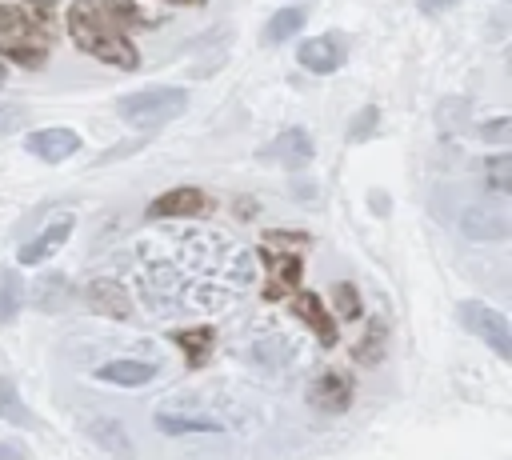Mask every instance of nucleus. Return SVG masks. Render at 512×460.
Returning <instances> with one entry per match:
<instances>
[{
    "label": "nucleus",
    "instance_id": "obj_1",
    "mask_svg": "<svg viewBox=\"0 0 512 460\" xmlns=\"http://www.w3.org/2000/svg\"><path fill=\"white\" fill-rule=\"evenodd\" d=\"M132 264L152 308H212L252 280V256L236 240L200 228L136 240Z\"/></svg>",
    "mask_w": 512,
    "mask_h": 460
},
{
    "label": "nucleus",
    "instance_id": "obj_2",
    "mask_svg": "<svg viewBox=\"0 0 512 460\" xmlns=\"http://www.w3.org/2000/svg\"><path fill=\"white\" fill-rule=\"evenodd\" d=\"M56 36V4L52 0H24L0 4V56L16 60L20 68H40Z\"/></svg>",
    "mask_w": 512,
    "mask_h": 460
},
{
    "label": "nucleus",
    "instance_id": "obj_3",
    "mask_svg": "<svg viewBox=\"0 0 512 460\" xmlns=\"http://www.w3.org/2000/svg\"><path fill=\"white\" fill-rule=\"evenodd\" d=\"M64 24H68V36L80 52H88L112 68H136L140 64L132 40L120 32V24H112V16L104 8H96V0H72Z\"/></svg>",
    "mask_w": 512,
    "mask_h": 460
},
{
    "label": "nucleus",
    "instance_id": "obj_4",
    "mask_svg": "<svg viewBox=\"0 0 512 460\" xmlns=\"http://www.w3.org/2000/svg\"><path fill=\"white\" fill-rule=\"evenodd\" d=\"M188 108V92L184 88H144V92H132V96H120L116 100V112L120 120H128L132 128H156V124H168L176 120L180 112Z\"/></svg>",
    "mask_w": 512,
    "mask_h": 460
},
{
    "label": "nucleus",
    "instance_id": "obj_5",
    "mask_svg": "<svg viewBox=\"0 0 512 460\" xmlns=\"http://www.w3.org/2000/svg\"><path fill=\"white\" fill-rule=\"evenodd\" d=\"M460 324L480 336L484 344H492V352L500 360H512V328L504 320V312H496L492 304H480V300H464L460 304Z\"/></svg>",
    "mask_w": 512,
    "mask_h": 460
},
{
    "label": "nucleus",
    "instance_id": "obj_6",
    "mask_svg": "<svg viewBox=\"0 0 512 460\" xmlns=\"http://www.w3.org/2000/svg\"><path fill=\"white\" fill-rule=\"evenodd\" d=\"M296 60H300L308 72L328 76V72H336V68L348 60V36H344V32H324V36H312V40H304V44H300Z\"/></svg>",
    "mask_w": 512,
    "mask_h": 460
},
{
    "label": "nucleus",
    "instance_id": "obj_7",
    "mask_svg": "<svg viewBox=\"0 0 512 460\" xmlns=\"http://www.w3.org/2000/svg\"><path fill=\"white\" fill-rule=\"evenodd\" d=\"M208 208V196L192 184H180V188H168L164 196H156L148 204V220H192Z\"/></svg>",
    "mask_w": 512,
    "mask_h": 460
},
{
    "label": "nucleus",
    "instance_id": "obj_8",
    "mask_svg": "<svg viewBox=\"0 0 512 460\" xmlns=\"http://www.w3.org/2000/svg\"><path fill=\"white\" fill-rule=\"evenodd\" d=\"M312 136L304 132V128H288V132H280L268 148H264V160H272V164H280V168H304V164H312Z\"/></svg>",
    "mask_w": 512,
    "mask_h": 460
},
{
    "label": "nucleus",
    "instance_id": "obj_9",
    "mask_svg": "<svg viewBox=\"0 0 512 460\" xmlns=\"http://www.w3.org/2000/svg\"><path fill=\"white\" fill-rule=\"evenodd\" d=\"M88 304L100 312V316H112V320H128L132 316V296L120 280L112 276H96L88 280Z\"/></svg>",
    "mask_w": 512,
    "mask_h": 460
},
{
    "label": "nucleus",
    "instance_id": "obj_10",
    "mask_svg": "<svg viewBox=\"0 0 512 460\" xmlns=\"http://www.w3.org/2000/svg\"><path fill=\"white\" fill-rule=\"evenodd\" d=\"M24 148H28L32 156H40L44 164H60V160H68L72 152H80V136H76L72 128H40V132L28 136Z\"/></svg>",
    "mask_w": 512,
    "mask_h": 460
},
{
    "label": "nucleus",
    "instance_id": "obj_11",
    "mask_svg": "<svg viewBox=\"0 0 512 460\" xmlns=\"http://www.w3.org/2000/svg\"><path fill=\"white\" fill-rule=\"evenodd\" d=\"M292 312H296V320H304V324L312 328V336L320 340V348H332V344H336V320H332V312L320 304L316 292H296V296H292Z\"/></svg>",
    "mask_w": 512,
    "mask_h": 460
},
{
    "label": "nucleus",
    "instance_id": "obj_12",
    "mask_svg": "<svg viewBox=\"0 0 512 460\" xmlns=\"http://www.w3.org/2000/svg\"><path fill=\"white\" fill-rule=\"evenodd\" d=\"M308 404L324 412H344L352 404V380L344 372H320L308 384Z\"/></svg>",
    "mask_w": 512,
    "mask_h": 460
},
{
    "label": "nucleus",
    "instance_id": "obj_13",
    "mask_svg": "<svg viewBox=\"0 0 512 460\" xmlns=\"http://www.w3.org/2000/svg\"><path fill=\"white\" fill-rule=\"evenodd\" d=\"M260 256H264V264H268V296L276 300V296H284V292H292L296 284H300V256L296 252H276V248H260Z\"/></svg>",
    "mask_w": 512,
    "mask_h": 460
},
{
    "label": "nucleus",
    "instance_id": "obj_14",
    "mask_svg": "<svg viewBox=\"0 0 512 460\" xmlns=\"http://www.w3.org/2000/svg\"><path fill=\"white\" fill-rule=\"evenodd\" d=\"M72 236V216H64V220H56V224H48L40 236H32L28 244H20V252H16V260L20 264H44L64 240Z\"/></svg>",
    "mask_w": 512,
    "mask_h": 460
},
{
    "label": "nucleus",
    "instance_id": "obj_15",
    "mask_svg": "<svg viewBox=\"0 0 512 460\" xmlns=\"http://www.w3.org/2000/svg\"><path fill=\"white\" fill-rule=\"evenodd\" d=\"M88 436H92L104 452H112V456H120V460H132V456H136V448H132V432H128L120 420H112V416H96V420H88Z\"/></svg>",
    "mask_w": 512,
    "mask_h": 460
},
{
    "label": "nucleus",
    "instance_id": "obj_16",
    "mask_svg": "<svg viewBox=\"0 0 512 460\" xmlns=\"http://www.w3.org/2000/svg\"><path fill=\"white\" fill-rule=\"evenodd\" d=\"M460 228L468 240H504L508 236V216L496 208H468L460 216Z\"/></svg>",
    "mask_w": 512,
    "mask_h": 460
},
{
    "label": "nucleus",
    "instance_id": "obj_17",
    "mask_svg": "<svg viewBox=\"0 0 512 460\" xmlns=\"http://www.w3.org/2000/svg\"><path fill=\"white\" fill-rule=\"evenodd\" d=\"M152 376H156V364H148V360H108V364L96 368V380L120 384V388H140Z\"/></svg>",
    "mask_w": 512,
    "mask_h": 460
},
{
    "label": "nucleus",
    "instance_id": "obj_18",
    "mask_svg": "<svg viewBox=\"0 0 512 460\" xmlns=\"http://www.w3.org/2000/svg\"><path fill=\"white\" fill-rule=\"evenodd\" d=\"M72 300V284H68V276H40L36 280V288H32V304L40 308V312H60L64 304Z\"/></svg>",
    "mask_w": 512,
    "mask_h": 460
},
{
    "label": "nucleus",
    "instance_id": "obj_19",
    "mask_svg": "<svg viewBox=\"0 0 512 460\" xmlns=\"http://www.w3.org/2000/svg\"><path fill=\"white\" fill-rule=\"evenodd\" d=\"M384 336H388V328H384V320L376 316V320L364 328L360 344L352 348V360H356V364H380V360H384Z\"/></svg>",
    "mask_w": 512,
    "mask_h": 460
},
{
    "label": "nucleus",
    "instance_id": "obj_20",
    "mask_svg": "<svg viewBox=\"0 0 512 460\" xmlns=\"http://www.w3.org/2000/svg\"><path fill=\"white\" fill-rule=\"evenodd\" d=\"M172 340L180 344V352L188 356V364H204L208 352H212V328H208V324H200V328H184V332H176Z\"/></svg>",
    "mask_w": 512,
    "mask_h": 460
},
{
    "label": "nucleus",
    "instance_id": "obj_21",
    "mask_svg": "<svg viewBox=\"0 0 512 460\" xmlns=\"http://www.w3.org/2000/svg\"><path fill=\"white\" fill-rule=\"evenodd\" d=\"M0 420H8L16 428H32V412L24 408V400L8 376H0Z\"/></svg>",
    "mask_w": 512,
    "mask_h": 460
},
{
    "label": "nucleus",
    "instance_id": "obj_22",
    "mask_svg": "<svg viewBox=\"0 0 512 460\" xmlns=\"http://www.w3.org/2000/svg\"><path fill=\"white\" fill-rule=\"evenodd\" d=\"M20 308H24V280L8 268V272H0V324L16 320Z\"/></svg>",
    "mask_w": 512,
    "mask_h": 460
},
{
    "label": "nucleus",
    "instance_id": "obj_23",
    "mask_svg": "<svg viewBox=\"0 0 512 460\" xmlns=\"http://www.w3.org/2000/svg\"><path fill=\"white\" fill-rule=\"evenodd\" d=\"M156 428L168 432V436H180V432H220L224 424L220 420H204V416H168V412H156Z\"/></svg>",
    "mask_w": 512,
    "mask_h": 460
},
{
    "label": "nucleus",
    "instance_id": "obj_24",
    "mask_svg": "<svg viewBox=\"0 0 512 460\" xmlns=\"http://www.w3.org/2000/svg\"><path fill=\"white\" fill-rule=\"evenodd\" d=\"M104 12L112 16V24H128V28H152L156 20L144 12L140 0H104Z\"/></svg>",
    "mask_w": 512,
    "mask_h": 460
},
{
    "label": "nucleus",
    "instance_id": "obj_25",
    "mask_svg": "<svg viewBox=\"0 0 512 460\" xmlns=\"http://www.w3.org/2000/svg\"><path fill=\"white\" fill-rule=\"evenodd\" d=\"M308 16H304V8H284V12H276L272 20H268V28H264V40L268 44H280V40H288L292 32H300V24H304Z\"/></svg>",
    "mask_w": 512,
    "mask_h": 460
},
{
    "label": "nucleus",
    "instance_id": "obj_26",
    "mask_svg": "<svg viewBox=\"0 0 512 460\" xmlns=\"http://www.w3.org/2000/svg\"><path fill=\"white\" fill-rule=\"evenodd\" d=\"M484 176H488V188L492 192H512V156L508 152H496L484 160Z\"/></svg>",
    "mask_w": 512,
    "mask_h": 460
},
{
    "label": "nucleus",
    "instance_id": "obj_27",
    "mask_svg": "<svg viewBox=\"0 0 512 460\" xmlns=\"http://www.w3.org/2000/svg\"><path fill=\"white\" fill-rule=\"evenodd\" d=\"M376 124H380V108H376V104H364V108L352 116V124H348V140H368V136L376 132Z\"/></svg>",
    "mask_w": 512,
    "mask_h": 460
},
{
    "label": "nucleus",
    "instance_id": "obj_28",
    "mask_svg": "<svg viewBox=\"0 0 512 460\" xmlns=\"http://www.w3.org/2000/svg\"><path fill=\"white\" fill-rule=\"evenodd\" d=\"M332 300H336V316H344V320H356L360 316V292L352 284H336Z\"/></svg>",
    "mask_w": 512,
    "mask_h": 460
},
{
    "label": "nucleus",
    "instance_id": "obj_29",
    "mask_svg": "<svg viewBox=\"0 0 512 460\" xmlns=\"http://www.w3.org/2000/svg\"><path fill=\"white\" fill-rule=\"evenodd\" d=\"M24 120H28V108L24 104L0 100V136H12L16 128H24Z\"/></svg>",
    "mask_w": 512,
    "mask_h": 460
},
{
    "label": "nucleus",
    "instance_id": "obj_30",
    "mask_svg": "<svg viewBox=\"0 0 512 460\" xmlns=\"http://www.w3.org/2000/svg\"><path fill=\"white\" fill-rule=\"evenodd\" d=\"M508 132H512V120H508V116H496L492 124H484V128H480V140H488V144H504V140H508Z\"/></svg>",
    "mask_w": 512,
    "mask_h": 460
},
{
    "label": "nucleus",
    "instance_id": "obj_31",
    "mask_svg": "<svg viewBox=\"0 0 512 460\" xmlns=\"http://www.w3.org/2000/svg\"><path fill=\"white\" fill-rule=\"evenodd\" d=\"M24 456H28L24 444H8V440L0 444V460H24Z\"/></svg>",
    "mask_w": 512,
    "mask_h": 460
},
{
    "label": "nucleus",
    "instance_id": "obj_32",
    "mask_svg": "<svg viewBox=\"0 0 512 460\" xmlns=\"http://www.w3.org/2000/svg\"><path fill=\"white\" fill-rule=\"evenodd\" d=\"M416 4H420V12H432V16H436V12H444V8H452L456 0H416Z\"/></svg>",
    "mask_w": 512,
    "mask_h": 460
},
{
    "label": "nucleus",
    "instance_id": "obj_33",
    "mask_svg": "<svg viewBox=\"0 0 512 460\" xmlns=\"http://www.w3.org/2000/svg\"><path fill=\"white\" fill-rule=\"evenodd\" d=\"M368 200H372V208H376V212H388V196H380V192H372Z\"/></svg>",
    "mask_w": 512,
    "mask_h": 460
},
{
    "label": "nucleus",
    "instance_id": "obj_34",
    "mask_svg": "<svg viewBox=\"0 0 512 460\" xmlns=\"http://www.w3.org/2000/svg\"><path fill=\"white\" fill-rule=\"evenodd\" d=\"M168 4H196V8H200L204 0H168Z\"/></svg>",
    "mask_w": 512,
    "mask_h": 460
},
{
    "label": "nucleus",
    "instance_id": "obj_35",
    "mask_svg": "<svg viewBox=\"0 0 512 460\" xmlns=\"http://www.w3.org/2000/svg\"><path fill=\"white\" fill-rule=\"evenodd\" d=\"M4 76H8V72H4V64H0V84H4Z\"/></svg>",
    "mask_w": 512,
    "mask_h": 460
}]
</instances>
